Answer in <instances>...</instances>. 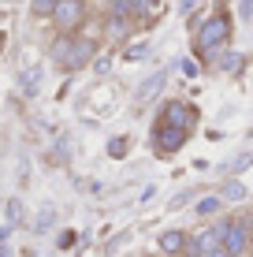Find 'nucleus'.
Masks as SVG:
<instances>
[{"label": "nucleus", "mask_w": 253, "mask_h": 257, "mask_svg": "<svg viewBox=\"0 0 253 257\" xmlns=\"http://www.w3.org/2000/svg\"><path fill=\"white\" fill-rule=\"evenodd\" d=\"M97 56V38H82V34H60L52 41V60L60 71H78L86 64H93Z\"/></svg>", "instance_id": "1"}, {"label": "nucleus", "mask_w": 253, "mask_h": 257, "mask_svg": "<svg viewBox=\"0 0 253 257\" xmlns=\"http://www.w3.org/2000/svg\"><path fill=\"white\" fill-rule=\"evenodd\" d=\"M227 41H231V15L227 12H216L212 19H205V26L197 30V52H201V56H216Z\"/></svg>", "instance_id": "2"}, {"label": "nucleus", "mask_w": 253, "mask_h": 257, "mask_svg": "<svg viewBox=\"0 0 253 257\" xmlns=\"http://www.w3.org/2000/svg\"><path fill=\"white\" fill-rule=\"evenodd\" d=\"M49 19L56 23L60 34H75L78 26L86 23V0H56Z\"/></svg>", "instance_id": "3"}, {"label": "nucleus", "mask_w": 253, "mask_h": 257, "mask_svg": "<svg viewBox=\"0 0 253 257\" xmlns=\"http://www.w3.org/2000/svg\"><path fill=\"white\" fill-rule=\"evenodd\" d=\"M190 131H182V127H171V123H156L153 127V146H156V153H175V149H182V142H186Z\"/></svg>", "instance_id": "4"}, {"label": "nucleus", "mask_w": 253, "mask_h": 257, "mask_svg": "<svg viewBox=\"0 0 253 257\" xmlns=\"http://www.w3.org/2000/svg\"><path fill=\"white\" fill-rule=\"evenodd\" d=\"M220 246L227 250V257H242V253H246V246H249V227H246V220H227Z\"/></svg>", "instance_id": "5"}, {"label": "nucleus", "mask_w": 253, "mask_h": 257, "mask_svg": "<svg viewBox=\"0 0 253 257\" xmlns=\"http://www.w3.org/2000/svg\"><path fill=\"white\" fill-rule=\"evenodd\" d=\"M160 119L171 123V127L190 131V127H194V119H197V112L190 108V104H182V101H168V104H164V112H160Z\"/></svg>", "instance_id": "6"}, {"label": "nucleus", "mask_w": 253, "mask_h": 257, "mask_svg": "<svg viewBox=\"0 0 253 257\" xmlns=\"http://www.w3.org/2000/svg\"><path fill=\"white\" fill-rule=\"evenodd\" d=\"M127 34H130V19L108 12V19H104V38L108 41H127Z\"/></svg>", "instance_id": "7"}, {"label": "nucleus", "mask_w": 253, "mask_h": 257, "mask_svg": "<svg viewBox=\"0 0 253 257\" xmlns=\"http://www.w3.org/2000/svg\"><path fill=\"white\" fill-rule=\"evenodd\" d=\"M164 78H168V71H156V75H153V78H145V82H142V86H138V101H142V104H145V101H153V97H156V93H160V86H164Z\"/></svg>", "instance_id": "8"}, {"label": "nucleus", "mask_w": 253, "mask_h": 257, "mask_svg": "<svg viewBox=\"0 0 253 257\" xmlns=\"http://www.w3.org/2000/svg\"><path fill=\"white\" fill-rule=\"evenodd\" d=\"M182 246H186V235L182 231H164L160 235V250L164 253H182Z\"/></svg>", "instance_id": "9"}, {"label": "nucleus", "mask_w": 253, "mask_h": 257, "mask_svg": "<svg viewBox=\"0 0 253 257\" xmlns=\"http://www.w3.org/2000/svg\"><path fill=\"white\" fill-rule=\"evenodd\" d=\"M156 8H160V0H130V15H138V19L156 15Z\"/></svg>", "instance_id": "10"}, {"label": "nucleus", "mask_w": 253, "mask_h": 257, "mask_svg": "<svg viewBox=\"0 0 253 257\" xmlns=\"http://www.w3.org/2000/svg\"><path fill=\"white\" fill-rule=\"evenodd\" d=\"M223 209V198H216V194H212V198H201V201H197V216H216V212H220Z\"/></svg>", "instance_id": "11"}, {"label": "nucleus", "mask_w": 253, "mask_h": 257, "mask_svg": "<svg viewBox=\"0 0 253 257\" xmlns=\"http://www.w3.org/2000/svg\"><path fill=\"white\" fill-rule=\"evenodd\" d=\"M19 220H23V201L12 198L8 201V224H19Z\"/></svg>", "instance_id": "12"}, {"label": "nucleus", "mask_w": 253, "mask_h": 257, "mask_svg": "<svg viewBox=\"0 0 253 257\" xmlns=\"http://www.w3.org/2000/svg\"><path fill=\"white\" fill-rule=\"evenodd\" d=\"M238 64H242V56H238V52H223L220 71H238Z\"/></svg>", "instance_id": "13"}, {"label": "nucleus", "mask_w": 253, "mask_h": 257, "mask_svg": "<svg viewBox=\"0 0 253 257\" xmlns=\"http://www.w3.org/2000/svg\"><path fill=\"white\" fill-rule=\"evenodd\" d=\"M52 220H56V212H52V209H45L38 220H34V227H38V231H45V227H52Z\"/></svg>", "instance_id": "14"}, {"label": "nucleus", "mask_w": 253, "mask_h": 257, "mask_svg": "<svg viewBox=\"0 0 253 257\" xmlns=\"http://www.w3.org/2000/svg\"><path fill=\"white\" fill-rule=\"evenodd\" d=\"M108 12H112V15H127V19H130V0H112Z\"/></svg>", "instance_id": "15"}, {"label": "nucleus", "mask_w": 253, "mask_h": 257, "mask_svg": "<svg viewBox=\"0 0 253 257\" xmlns=\"http://www.w3.org/2000/svg\"><path fill=\"white\" fill-rule=\"evenodd\" d=\"M242 194H246V187H242V183H227V187H223V198H231V201H238Z\"/></svg>", "instance_id": "16"}, {"label": "nucleus", "mask_w": 253, "mask_h": 257, "mask_svg": "<svg viewBox=\"0 0 253 257\" xmlns=\"http://www.w3.org/2000/svg\"><path fill=\"white\" fill-rule=\"evenodd\" d=\"M108 153H112V157H123V153H127V138H112V142H108Z\"/></svg>", "instance_id": "17"}, {"label": "nucleus", "mask_w": 253, "mask_h": 257, "mask_svg": "<svg viewBox=\"0 0 253 257\" xmlns=\"http://www.w3.org/2000/svg\"><path fill=\"white\" fill-rule=\"evenodd\" d=\"M52 4L56 0H34V15H52Z\"/></svg>", "instance_id": "18"}, {"label": "nucleus", "mask_w": 253, "mask_h": 257, "mask_svg": "<svg viewBox=\"0 0 253 257\" xmlns=\"http://www.w3.org/2000/svg\"><path fill=\"white\" fill-rule=\"evenodd\" d=\"M56 246H60V250H71V246H75V231H64L56 238Z\"/></svg>", "instance_id": "19"}, {"label": "nucleus", "mask_w": 253, "mask_h": 257, "mask_svg": "<svg viewBox=\"0 0 253 257\" xmlns=\"http://www.w3.org/2000/svg\"><path fill=\"white\" fill-rule=\"evenodd\" d=\"M123 56H127V60H142V56H145V45H134V49H127Z\"/></svg>", "instance_id": "20"}, {"label": "nucleus", "mask_w": 253, "mask_h": 257, "mask_svg": "<svg viewBox=\"0 0 253 257\" xmlns=\"http://www.w3.org/2000/svg\"><path fill=\"white\" fill-rule=\"evenodd\" d=\"M201 257H227V250H223V246H212V250H205Z\"/></svg>", "instance_id": "21"}, {"label": "nucleus", "mask_w": 253, "mask_h": 257, "mask_svg": "<svg viewBox=\"0 0 253 257\" xmlns=\"http://www.w3.org/2000/svg\"><path fill=\"white\" fill-rule=\"evenodd\" d=\"M179 67H182V75H197V67L190 64V60H179Z\"/></svg>", "instance_id": "22"}, {"label": "nucleus", "mask_w": 253, "mask_h": 257, "mask_svg": "<svg viewBox=\"0 0 253 257\" xmlns=\"http://www.w3.org/2000/svg\"><path fill=\"white\" fill-rule=\"evenodd\" d=\"M8 235H12V224H0V242H4Z\"/></svg>", "instance_id": "23"}, {"label": "nucleus", "mask_w": 253, "mask_h": 257, "mask_svg": "<svg viewBox=\"0 0 253 257\" xmlns=\"http://www.w3.org/2000/svg\"><path fill=\"white\" fill-rule=\"evenodd\" d=\"M194 4L197 0H182V12H194Z\"/></svg>", "instance_id": "24"}, {"label": "nucleus", "mask_w": 253, "mask_h": 257, "mask_svg": "<svg viewBox=\"0 0 253 257\" xmlns=\"http://www.w3.org/2000/svg\"><path fill=\"white\" fill-rule=\"evenodd\" d=\"M0 257H12V250H8V246H4V242H0Z\"/></svg>", "instance_id": "25"}, {"label": "nucleus", "mask_w": 253, "mask_h": 257, "mask_svg": "<svg viewBox=\"0 0 253 257\" xmlns=\"http://www.w3.org/2000/svg\"><path fill=\"white\" fill-rule=\"evenodd\" d=\"M0 49H4V34H0Z\"/></svg>", "instance_id": "26"}]
</instances>
